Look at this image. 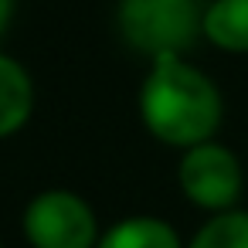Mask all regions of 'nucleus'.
I'll return each mask as SVG.
<instances>
[{
  "label": "nucleus",
  "mask_w": 248,
  "mask_h": 248,
  "mask_svg": "<svg viewBox=\"0 0 248 248\" xmlns=\"http://www.w3.org/2000/svg\"><path fill=\"white\" fill-rule=\"evenodd\" d=\"M180 187L207 211H231L241 194V167L231 150L217 143H197L180 160Z\"/></svg>",
  "instance_id": "obj_4"
},
{
  "label": "nucleus",
  "mask_w": 248,
  "mask_h": 248,
  "mask_svg": "<svg viewBox=\"0 0 248 248\" xmlns=\"http://www.w3.org/2000/svg\"><path fill=\"white\" fill-rule=\"evenodd\" d=\"M123 38L150 58L180 55L201 31L197 0H123Z\"/></svg>",
  "instance_id": "obj_2"
},
{
  "label": "nucleus",
  "mask_w": 248,
  "mask_h": 248,
  "mask_svg": "<svg viewBox=\"0 0 248 248\" xmlns=\"http://www.w3.org/2000/svg\"><path fill=\"white\" fill-rule=\"evenodd\" d=\"M11 11H14V0H0V34H4V28L11 21Z\"/></svg>",
  "instance_id": "obj_9"
},
{
  "label": "nucleus",
  "mask_w": 248,
  "mask_h": 248,
  "mask_svg": "<svg viewBox=\"0 0 248 248\" xmlns=\"http://www.w3.org/2000/svg\"><path fill=\"white\" fill-rule=\"evenodd\" d=\"M95 248H180V238L160 217H126L109 228Z\"/></svg>",
  "instance_id": "obj_7"
},
{
  "label": "nucleus",
  "mask_w": 248,
  "mask_h": 248,
  "mask_svg": "<svg viewBox=\"0 0 248 248\" xmlns=\"http://www.w3.org/2000/svg\"><path fill=\"white\" fill-rule=\"evenodd\" d=\"M190 248H248V211L214 214L190 241Z\"/></svg>",
  "instance_id": "obj_8"
},
{
  "label": "nucleus",
  "mask_w": 248,
  "mask_h": 248,
  "mask_svg": "<svg viewBox=\"0 0 248 248\" xmlns=\"http://www.w3.org/2000/svg\"><path fill=\"white\" fill-rule=\"evenodd\" d=\"M146 129L170 146H197L207 143L221 123V95L217 89L180 55L153 58V72L140 95Z\"/></svg>",
  "instance_id": "obj_1"
},
{
  "label": "nucleus",
  "mask_w": 248,
  "mask_h": 248,
  "mask_svg": "<svg viewBox=\"0 0 248 248\" xmlns=\"http://www.w3.org/2000/svg\"><path fill=\"white\" fill-rule=\"evenodd\" d=\"M24 234L34 248H95V214L72 190H45L24 211Z\"/></svg>",
  "instance_id": "obj_3"
},
{
  "label": "nucleus",
  "mask_w": 248,
  "mask_h": 248,
  "mask_svg": "<svg viewBox=\"0 0 248 248\" xmlns=\"http://www.w3.org/2000/svg\"><path fill=\"white\" fill-rule=\"evenodd\" d=\"M31 106H34V89L28 72L14 58L0 55V136H11L14 129H21L31 116Z\"/></svg>",
  "instance_id": "obj_5"
},
{
  "label": "nucleus",
  "mask_w": 248,
  "mask_h": 248,
  "mask_svg": "<svg viewBox=\"0 0 248 248\" xmlns=\"http://www.w3.org/2000/svg\"><path fill=\"white\" fill-rule=\"evenodd\" d=\"M201 31L221 51H248V0H214L201 17Z\"/></svg>",
  "instance_id": "obj_6"
}]
</instances>
